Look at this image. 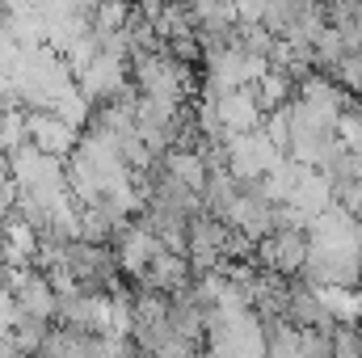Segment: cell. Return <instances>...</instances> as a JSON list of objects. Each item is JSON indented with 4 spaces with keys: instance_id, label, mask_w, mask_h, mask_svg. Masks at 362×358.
Returning <instances> with one entry per match:
<instances>
[{
    "instance_id": "6da1fadb",
    "label": "cell",
    "mask_w": 362,
    "mask_h": 358,
    "mask_svg": "<svg viewBox=\"0 0 362 358\" xmlns=\"http://www.w3.org/2000/svg\"><path fill=\"white\" fill-rule=\"evenodd\" d=\"M312 258V232L308 228H278L266 241H257V266L266 274L299 278Z\"/></svg>"
},
{
    "instance_id": "7a4b0ae2",
    "label": "cell",
    "mask_w": 362,
    "mask_h": 358,
    "mask_svg": "<svg viewBox=\"0 0 362 358\" xmlns=\"http://www.w3.org/2000/svg\"><path fill=\"white\" fill-rule=\"evenodd\" d=\"M282 152L274 148V139L266 131H249V135H228V169H232V178L240 181H257L266 178L274 169V161H278Z\"/></svg>"
},
{
    "instance_id": "3957f363",
    "label": "cell",
    "mask_w": 362,
    "mask_h": 358,
    "mask_svg": "<svg viewBox=\"0 0 362 358\" xmlns=\"http://www.w3.org/2000/svg\"><path fill=\"white\" fill-rule=\"evenodd\" d=\"M25 131H30V144H34V148L51 152V156H59V161H68L72 148H76V139H81V127L68 122V118L55 114V110H25Z\"/></svg>"
},
{
    "instance_id": "277c9868",
    "label": "cell",
    "mask_w": 362,
    "mask_h": 358,
    "mask_svg": "<svg viewBox=\"0 0 362 358\" xmlns=\"http://www.w3.org/2000/svg\"><path fill=\"white\" fill-rule=\"evenodd\" d=\"M211 101H215L219 122H223L228 135H249V131H262V127H266V110H262L253 85L228 89V93H219V97H211Z\"/></svg>"
},
{
    "instance_id": "5b68a950",
    "label": "cell",
    "mask_w": 362,
    "mask_h": 358,
    "mask_svg": "<svg viewBox=\"0 0 362 358\" xmlns=\"http://www.w3.org/2000/svg\"><path fill=\"white\" fill-rule=\"evenodd\" d=\"M194 282V266H189V258L185 253H169V249H156V258L148 262L144 270V278L135 282V287H144V291H160V295H177Z\"/></svg>"
},
{
    "instance_id": "8992f818",
    "label": "cell",
    "mask_w": 362,
    "mask_h": 358,
    "mask_svg": "<svg viewBox=\"0 0 362 358\" xmlns=\"http://www.w3.org/2000/svg\"><path fill=\"white\" fill-rule=\"evenodd\" d=\"M333 358H362V329L358 325H337L333 329Z\"/></svg>"
},
{
    "instance_id": "52a82bcc",
    "label": "cell",
    "mask_w": 362,
    "mask_h": 358,
    "mask_svg": "<svg viewBox=\"0 0 362 358\" xmlns=\"http://www.w3.org/2000/svg\"><path fill=\"white\" fill-rule=\"evenodd\" d=\"M17 207V181L13 178H0V219H8Z\"/></svg>"
},
{
    "instance_id": "ba28073f",
    "label": "cell",
    "mask_w": 362,
    "mask_h": 358,
    "mask_svg": "<svg viewBox=\"0 0 362 358\" xmlns=\"http://www.w3.org/2000/svg\"><path fill=\"white\" fill-rule=\"evenodd\" d=\"M358 270H362V249H358Z\"/></svg>"
}]
</instances>
